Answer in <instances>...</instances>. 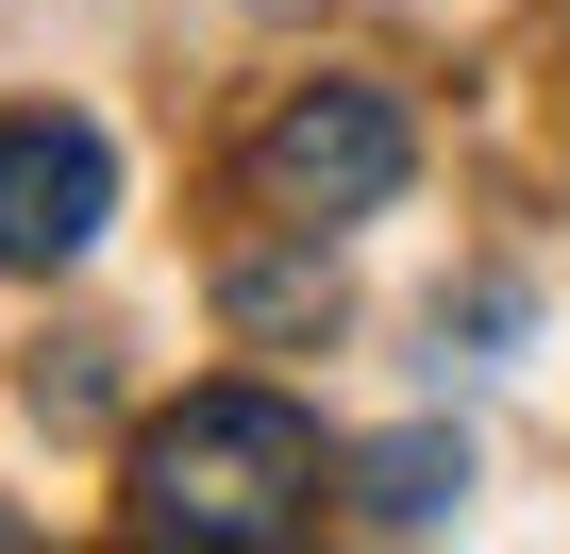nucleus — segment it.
<instances>
[{
	"label": "nucleus",
	"mask_w": 570,
	"mask_h": 554,
	"mask_svg": "<svg viewBox=\"0 0 570 554\" xmlns=\"http://www.w3.org/2000/svg\"><path fill=\"white\" fill-rule=\"evenodd\" d=\"M303 504H320V420L268 404V387H202L185 420L135 437V521L151 537L268 554V537H303Z\"/></svg>",
	"instance_id": "obj_1"
},
{
	"label": "nucleus",
	"mask_w": 570,
	"mask_h": 554,
	"mask_svg": "<svg viewBox=\"0 0 570 554\" xmlns=\"http://www.w3.org/2000/svg\"><path fill=\"white\" fill-rule=\"evenodd\" d=\"M252 168H268V202L285 218H370V202H403V168H420V118L386 101V85H303L268 135H252Z\"/></svg>",
	"instance_id": "obj_2"
},
{
	"label": "nucleus",
	"mask_w": 570,
	"mask_h": 554,
	"mask_svg": "<svg viewBox=\"0 0 570 554\" xmlns=\"http://www.w3.org/2000/svg\"><path fill=\"white\" fill-rule=\"evenodd\" d=\"M101 202H118V152H101V118H0V269H68L85 235H101Z\"/></svg>",
	"instance_id": "obj_3"
},
{
	"label": "nucleus",
	"mask_w": 570,
	"mask_h": 554,
	"mask_svg": "<svg viewBox=\"0 0 570 554\" xmlns=\"http://www.w3.org/2000/svg\"><path fill=\"white\" fill-rule=\"evenodd\" d=\"M453 487H470V454H453V437H386V454L353 470V504H370L386 537H420V521H453Z\"/></svg>",
	"instance_id": "obj_4"
},
{
	"label": "nucleus",
	"mask_w": 570,
	"mask_h": 554,
	"mask_svg": "<svg viewBox=\"0 0 570 554\" xmlns=\"http://www.w3.org/2000/svg\"><path fill=\"white\" fill-rule=\"evenodd\" d=\"M235 320H252V337H303V320H336V269H235Z\"/></svg>",
	"instance_id": "obj_5"
},
{
	"label": "nucleus",
	"mask_w": 570,
	"mask_h": 554,
	"mask_svg": "<svg viewBox=\"0 0 570 554\" xmlns=\"http://www.w3.org/2000/svg\"><path fill=\"white\" fill-rule=\"evenodd\" d=\"M0 554H18V521H0Z\"/></svg>",
	"instance_id": "obj_6"
}]
</instances>
